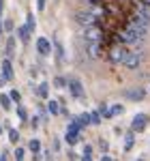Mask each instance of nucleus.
Instances as JSON below:
<instances>
[{"mask_svg": "<svg viewBox=\"0 0 150 161\" xmlns=\"http://www.w3.org/2000/svg\"><path fill=\"white\" fill-rule=\"evenodd\" d=\"M39 95H41L43 99H47V82H43V84L39 86Z\"/></svg>", "mask_w": 150, "mask_h": 161, "instance_id": "nucleus-22", "label": "nucleus"}, {"mask_svg": "<svg viewBox=\"0 0 150 161\" xmlns=\"http://www.w3.org/2000/svg\"><path fill=\"white\" fill-rule=\"evenodd\" d=\"M7 82H9V80H7V77H4V75H0V86H4V84H7Z\"/></svg>", "mask_w": 150, "mask_h": 161, "instance_id": "nucleus-34", "label": "nucleus"}, {"mask_svg": "<svg viewBox=\"0 0 150 161\" xmlns=\"http://www.w3.org/2000/svg\"><path fill=\"white\" fill-rule=\"evenodd\" d=\"M2 26L7 28V32H11V30H13V22H11V19H4V24H2Z\"/></svg>", "mask_w": 150, "mask_h": 161, "instance_id": "nucleus-30", "label": "nucleus"}, {"mask_svg": "<svg viewBox=\"0 0 150 161\" xmlns=\"http://www.w3.org/2000/svg\"><path fill=\"white\" fill-rule=\"evenodd\" d=\"M37 52L41 54V56H50V54H51V43L45 37L37 39Z\"/></svg>", "mask_w": 150, "mask_h": 161, "instance_id": "nucleus-6", "label": "nucleus"}, {"mask_svg": "<svg viewBox=\"0 0 150 161\" xmlns=\"http://www.w3.org/2000/svg\"><path fill=\"white\" fill-rule=\"evenodd\" d=\"M2 9H4V2H2V0H0V13H2Z\"/></svg>", "mask_w": 150, "mask_h": 161, "instance_id": "nucleus-36", "label": "nucleus"}, {"mask_svg": "<svg viewBox=\"0 0 150 161\" xmlns=\"http://www.w3.org/2000/svg\"><path fill=\"white\" fill-rule=\"evenodd\" d=\"M0 32H2V24H0Z\"/></svg>", "mask_w": 150, "mask_h": 161, "instance_id": "nucleus-38", "label": "nucleus"}, {"mask_svg": "<svg viewBox=\"0 0 150 161\" xmlns=\"http://www.w3.org/2000/svg\"><path fill=\"white\" fill-rule=\"evenodd\" d=\"M69 90H71V95H73L77 101L84 99V86H82L79 80H69Z\"/></svg>", "mask_w": 150, "mask_h": 161, "instance_id": "nucleus-5", "label": "nucleus"}, {"mask_svg": "<svg viewBox=\"0 0 150 161\" xmlns=\"http://www.w3.org/2000/svg\"><path fill=\"white\" fill-rule=\"evenodd\" d=\"M9 140H11L13 144L19 140V133H17V129H9Z\"/></svg>", "mask_w": 150, "mask_h": 161, "instance_id": "nucleus-21", "label": "nucleus"}, {"mask_svg": "<svg viewBox=\"0 0 150 161\" xmlns=\"http://www.w3.org/2000/svg\"><path fill=\"white\" fill-rule=\"evenodd\" d=\"M84 155L90 157V155H92V148H90V146H84Z\"/></svg>", "mask_w": 150, "mask_h": 161, "instance_id": "nucleus-33", "label": "nucleus"}, {"mask_svg": "<svg viewBox=\"0 0 150 161\" xmlns=\"http://www.w3.org/2000/svg\"><path fill=\"white\" fill-rule=\"evenodd\" d=\"M28 148H30L32 153H35V155H37L39 150H41V142H39V140H30V144H28Z\"/></svg>", "mask_w": 150, "mask_h": 161, "instance_id": "nucleus-18", "label": "nucleus"}, {"mask_svg": "<svg viewBox=\"0 0 150 161\" xmlns=\"http://www.w3.org/2000/svg\"><path fill=\"white\" fill-rule=\"evenodd\" d=\"M0 105H2V110H9L11 108V97L9 95H0Z\"/></svg>", "mask_w": 150, "mask_h": 161, "instance_id": "nucleus-16", "label": "nucleus"}, {"mask_svg": "<svg viewBox=\"0 0 150 161\" xmlns=\"http://www.w3.org/2000/svg\"><path fill=\"white\" fill-rule=\"evenodd\" d=\"M137 161H144V159H137Z\"/></svg>", "mask_w": 150, "mask_h": 161, "instance_id": "nucleus-40", "label": "nucleus"}, {"mask_svg": "<svg viewBox=\"0 0 150 161\" xmlns=\"http://www.w3.org/2000/svg\"><path fill=\"white\" fill-rule=\"evenodd\" d=\"M88 41H101V30L97 24L86 26V43Z\"/></svg>", "mask_w": 150, "mask_h": 161, "instance_id": "nucleus-8", "label": "nucleus"}, {"mask_svg": "<svg viewBox=\"0 0 150 161\" xmlns=\"http://www.w3.org/2000/svg\"><path fill=\"white\" fill-rule=\"evenodd\" d=\"M101 161H112V157H107V155H105V157H103Z\"/></svg>", "mask_w": 150, "mask_h": 161, "instance_id": "nucleus-35", "label": "nucleus"}, {"mask_svg": "<svg viewBox=\"0 0 150 161\" xmlns=\"http://www.w3.org/2000/svg\"><path fill=\"white\" fill-rule=\"evenodd\" d=\"M47 110H50V114H51V116H56V114L60 112V108H58V103H56V101L51 99L50 103H47Z\"/></svg>", "mask_w": 150, "mask_h": 161, "instance_id": "nucleus-17", "label": "nucleus"}, {"mask_svg": "<svg viewBox=\"0 0 150 161\" xmlns=\"http://www.w3.org/2000/svg\"><path fill=\"white\" fill-rule=\"evenodd\" d=\"M0 133H2V127H0Z\"/></svg>", "mask_w": 150, "mask_h": 161, "instance_id": "nucleus-39", "label": "nucleus"}, {"mask_svg": "<svg viewBox=\"0 0 150 161\" xmlns=\"http://www.w3.org/2000/svg\"><path fill=\"white\" fill-rule=\"evenodd\" d=\"M75 22H77L79 26H84V28H86V26L97 24V17H94V15H92V11L88 9V11H77V13H75Z\"/></svg>", "mask_w": 150, "mask_h": 161, "instance_id": "nucleus-3", "label": "nucleus"}, {"mask_svg": "<svg viewBox=\"0 0 150 161\" xmlns=\"http://www.w3.org/2000/svg\"><path fill=\"white\" fill-rule=\"evenodd\" d=\"M9 97H11V99L15 101V103H19V99H22V97H19V92H17V90H11V95H9Z\"/></svg>", "mask_w": 150, "mask_h": 161, "instance_id": "nucleus-29", "label": "nucleus"}, {"mask_svg": "<svg viewBox=\"0 0 150 161\" xmlns=\"http://www.w3.org/2000/svg\"><path fill=\"white\" fill-rule=\"evenodd\" d=\"M90 123H92V125H99L101 123V112H90Z\"/></svg>", "mask_w": 150, "mask_h": 161, "instance_id": "nucleus-20", "label": "nucleus"}, {"mask_svg": "<svg viewBox=\"0 0 150 161\" xmlns=\"http://www.w3.org/2000/svg\"><path fill=\"white\" fill-rule=\"evenodd\" d=\"M17 35H19V39H22V43H28V39H30L28 26H19V28H17Z\"/></svg>", "mask_w": 150, "mask_h": 161, "instance_id": "nucleus-14", "label": "nucleus"}, {"mask_svg": "<svg viewBox=\"0 0 150 161\" xmlns=\"http://www.w3.org/2000/svg\"><path fill=\"white\" fill-rule=\"evenodd\" d=\"M4 54H7V58H13V56H15V39H13V37L7 39V47H4Z\"/></svg>", "mask_w": 150, "mask_h": 161, "instance_id": "nucleus-12", "label": "nucleus"}, {"mask_svg": "<svg viewBox=\"0 0 150 161\" xmlns=\"http://www.w3.org/2000/svg\"><path fill=\"white\" fill-rule=\"evenodd\" d=\"M126 30H129V32H133L137 39H146L150 35V24H142V22L131 19V22L126 24Z\"/></svg>", "mask_w": 150, "mask_h": 161, "instance_id": "nucleus-1", "label": "nucleus"}, {"mask_svg": "<svg viewBox=\"0 0 150 161\" xmlns=\"http://www.w3.org/2000/svg\"><path fill=\"white\" fill-rule=\"evenodd\" d=\"M126 47L125 45H116V47H112L110 50V60H112V64H122V60L126 58Z\"/></svg>", "mask_w": 150, "mask_h": 161, "instance_id": "nucleus-4", "label": "nucleus"}, {"mask_svg": "<svg viewBox=\"0 0 150 161\" xmlns=\"http://www.w3.org/2000/svg\"><path fill=\"white\" fill-rule=\"evenodd\" d=\"M54 52H56V64L62 67L64 64V47H62V43H60L58 37H56V41H54Z\"/></svg>", "mask_w": 150, "mask_h": 161, "instance_id": "nucleus-7", "label": "nucleus"}, {"mask_svg": "<svg viewBox=\"0 0 150 161\" xmlns=\"http://www.w3.org/2000/svg\"><path fill=\"white\" fill-rule=\"evenodd\" d=\"M122 112H125V108H122L120 103H118V105H112L110 112H107V118H116V116H120Z\"/></svg>", "mask_w": 150, "mask_h": 161, "instance_id": "nucleus-15", "label": "nucleus"}, {"mask_svg": "<svg viewBox=\"0 0 150 161\" xmlns=\"http://www.w3.org/2000/svg\"><path fill=\"white\" fill-rule=\"evenodd\" d=\"M26 26H28V30H30V32L35 30V26H37V24H35V17H32V13H28V24H26Z\"/></svg>", "mask_w": 150, "mask_h": 161, "instance_id": "nucleus-24", "label": "nucleus"}, {"mask_svg": "<svg viewBox=\"0 0 150 161\" xmlns=\"http://www.w3.org/2000/svg\"><path fill=\"white\" fill-rule=\"evenodd\" d=\"M2 75L13 82V67H11V58H7V60H2Z\"/></svg>", "mask_w": 150, "mask_h": 161, "instance_id": "nucleus-11", "label": "nucleus"}, {"mask_svg": "<svg viewBox=\"0 0 150 161\" xmlns=\"http://www.w3.org/2000/svg\"><path fill=\"white\" fill-rule=\"evenodd\" d=\"M142 62H144V50L133 52V54H126V58L122 60V64H125L126 69H137Z\"/></svg>", "mask_w": 150, "mask_h": 161, "instance_id": "nucleus-2", "label": "nucleus"}, {"mask_svg": "<svg viewBox=\"0 0 150 161\" xmlns=\"http://www.w3.org/2000/svg\"><path fill=\"white\" fill-rule=\"evenodd\" d=\"M24 159V148H17L15 150V161H22Z\"/></svg>", "mask_w": 150, "mask_h": 161, "instance_id": "nucleus-28", "label": "nucleus"}, {"mask_svg": "<svg viewBox=\"0 0 150 161\" xmlns=\"http://www.w3.org/2000/svg\"><path fill=\"white\" fill-rule=\"evenodd\" d=\"M84 161H90V157H86V155H84Z\"/></svg>", "mask_w": 150, "mask_h": 161, "instance_id": "nucleus-37", "label": "nucleus"}, {"mask_svg": "<svg viewBox=\"0 0 150 161\" xmlns=\"http://www.w3.org/2000/svg\"><path fill=\"white\" fill-rule=\"evenodd\" d=\"M64 84H67L64 77H56V80H54V86H56V88H64Z\"/></svg>", "mask_w": 150, "mask_h": 161, "instance_id": "nucleus-25", "label": "nucleus"}, {"mask_svg": "<svg viewBox=\"0 0 150 161\" xmlns=\"http://www.w3.org/2000/svg\"><path fill=\"white\" fill-rule=\"evenodd\" d=\"M144 95H146V92H144L142 88H137V90H126V97H129L131 101H142Z\"/></svg>", "mask_w": 150, "mask_h": 161, "instance_id": "nucleus-13", "label": "nucleus"}, {"mask_svg": "<svg viewBox=\"0 0 150 161\" xmlns=\"http://www.w3.org/2000/svg\"><path fill=\"white\" fill-rule=\"evenodd\" d=\"M17 116H19L22 120H26V118H28V114H26V110H24V108H22V105L17 108Z\"/></svg>", "mask_w": 150, "mask_h": 161, "instance_id": "nucleus-27", "label": "nucleus"}, {"mask_svg": "<svg viewBox=\"0 0 150 161\" xmlns=\"http://www.w3.org/2000/svg\"><path fill=\"white\" fill-rule=\"evenodd\" d=\"M79 123H82V127L84 125H90V114H79V118H77Z\"/></svg>", "mask_w": 150, "mask_h": 161, "instance_id": "nucleus-23", "label": "nucleus"}, {"mask_svg": "<svg viewBox=\"0 0 150 161\" xmlns=\"http://www.w3.org/2000/svg\"><path fill=\"white\" fill-rule=\"evenodd\" d=\"M0 161H9V155H7V150H2V153H0Z\"/></svg>", "mask_w": 150, "mask_h": 161, "instance_id": "nucleus-32", "label": "nucleus"}, {"mask_svg": "<svg viewBox=\"0 0 150 161\" xmlns=\"http://www.w3.org/2000/svg\"><path fill=\"white\" fill-rule=\"evenodd\" d=\"M88 54L92 58H99L101 56V41H88Z\"/></svg>", "mask_w": 150, "mask_h": 161, "instance_id": "nucleus-10", "label": "nucleus"}, {"mask_svg": "<svg viewBox=\"0 0 150 161\" xmlns=\"http://www.w3.org/2000/svg\"><path fill=\"white\" fill-rule=\"evenodd\" d=\"M37 9H39V11L45 9V0H37Z\"/></svg>", "mask_w": 150, "mask_h": 161, "instance_id": "nucleus-31", "label": "nucleus"}, {"mask_svg": "<svg viewBox=\"0 0 150 161\" xmlns=\"http://www.w3.org/2000/svg\"><path fill=\"white\" fill-rule=\"evenodd\" d=\"M146 123H148L146 114H137V116L133 118V123H131V129H133V131H144V129H146Z\"/></svg>", "mask_w": 150, "mask_h": 161, "instance_id": "nucleus-9", "label": "nucleus"}, {"mask_svg": "<svg viewBox=\"0 0 150 161\" xmlns=\"http://www.w3.org/2000/svg\"><path fill=\"white\" fill-rule=\"evenodd\" d=\"M64 140H67L69 144H75V142H77V133H75V131H67V136H64Z\"/></svg>", "mask_w": 150, "mask_h": 161, "instance_id": "nucleus-19", "label": "nucleus"}, {"mask_svg": "<svg viewBox=\"0 0 150 161\" xmlns=\"http://www.w3.org/2000/svg\"><path fill=\"white\" fill-rule=\"evenodd\" d=\"M131 146H133V133H129V136H126V144H125V150H131Z\"/></svg>", "mask_w": 150, "mask_h": 161, "instance_id": "nucleus-26", "label": "nucleus"}]
</instances>
